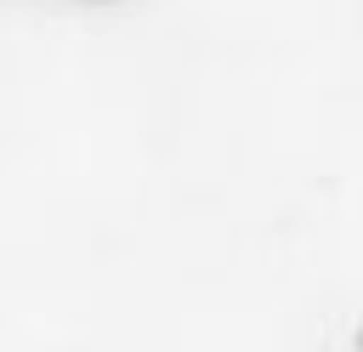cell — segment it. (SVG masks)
<instances>
[{
    "label": "cell",
    "instance_id": "cell-1",
    "mask_svg": "<svg viewBox=\"0 0 363 352\" xmlns=\"http://www.w3.org/2000/svg\"><path fill=\"white\" fill-rule=\"evenodd\" d=\"M357 352H363V329H357Z\"/></svg>",
    "mask_w": 363,
    "mask_h": 352
}]
</instances>
